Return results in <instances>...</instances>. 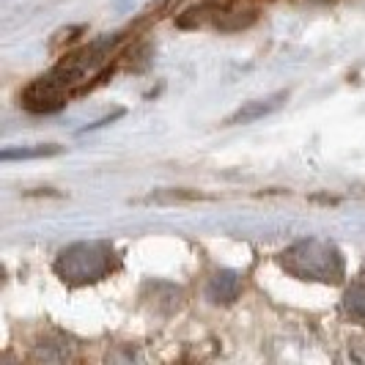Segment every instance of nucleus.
Listing matches in <instances>:
<instances>
[{
	"label": "nucleus",
	"instance_id": "1",
	"mask_svg": "<svg viewBox=\"0 0 365 365\" xmlns=\"http://www.w3.org/2000/svg\"><path fill=\"white\" fill-rule=\"evenodd\" d=\"M283 267L299 280H322V283H338L344 274V258L324 239H305L297 242L289 253H283Z\"/></svg>",
	"mask_w": 365,
	"mask_h": 365
},
{
	"label": "nucleus",
	"instance_id": "2",
	"mask_svg": "<svg viewBox=\"0 0 365 365\" xmlns=\"http://www.w3.org/2000/svg\"><path fill=\"white\" fill-rule=\"evenodd\" d=\"M110 253L105 245L99 242H80L69 250H63L55 269L63 280L72 283H88V280H99L102 274L110 269Z\"/></svg>",
	"mask_w": 365,
	"mask_h": 365
},
{
	"label": "nucleus",
	"instance_id": "3",
	"mask_svg": "<svg viewBox=\"0 0 365 365\" xmlns=\"http://www.w3.org/2000/svg\"><path fill=\"white\" fill-rule=\"evenodd\" d=\"M22 105L34 113H53V110L63 108V86L50 77H41L34 86H28V91L22 96Z\"/></svg>",
	"mask_w": 365,
	"mask_h": 365
},
{
	"label": "nucleus",
	"instance_id": "4",
	"mask_svg": "<svg viewBox=\"0 0 365 365\" xmlns=\"http://www.w3.org/2000/svg\"><path fill=\"white\" fill-rule=\"evenodd\" d=\"M286 102V93H274L269 99H258V102H247V105H242V108L225 121V124H250V121H256L261 115H269L274 110L280 108Z\"/></svg>",
	"mask_w": 365,
	"mask_h": 365
},
{
	"label": "nucleus",
	"instance_id": "5",
	"mask_svg": "<svg viewBox=\"0 0 365 365\" xmlns=\"http://www.w3.org/2000/svg\"><path fill=\"white\" fill-rule=\"evenodd\" d=\"M239 294V274L234 272H217L209 286H206V297L212 302H234Z\"/></svg>",
	"mask_w": 365,
	"mask_h": 365
},
{
	"label": "nucleus",
	"instance_id": "6",
	"mask_svg": "<svg viewBox=\"0 0 365 365\" xmlns=\"http://www.w3.org/2000/svg\"><path fill=\"white\" fill-rule=\"evenodd\" d=\"M344 313L354 322H365V286L354 283L344 297Z\"/></svg>",
	"mask_w": 365,
	"mask_h": 365
},
{
	"label": "nucleus",
	"instance_id": "7",
	"mask_svg": "<svg viewBox=\"0 0 365 365\" xmlns=\"http://www.w3.org/2000/svg\"><path fill=\"white\" fill-rule=\"evenodd\" d=\"M61 146H36V148H17V151H11V148H6L0 157L9 163V160H34V157H50V154H58Z\"/></svg>",
	"mask_w": 365,
	"mask_h": 365
}]
</instances>
